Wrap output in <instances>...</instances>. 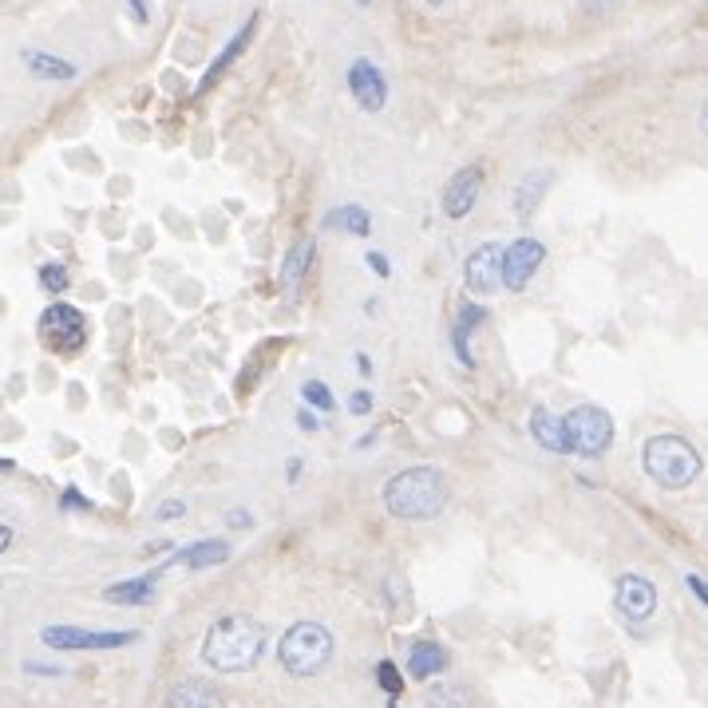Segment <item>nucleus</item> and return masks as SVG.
<instances>
[{
	"instance_id": "f257e3e1",
	"label": "nucleus",
	"mask_w": 708,
	"mask_h": 708,
	"mask_svg": "<svg viewBox=\"0 0 708 708\" xmlns=\"http://www.w3.org/2000/svg\"><path fill=\"white\" fill-rule=\"evenodd\" d=\"M266 649V629L249 614L218 617L203 637V661L214 673H242L258 661Z\"/></svg>"
},
{
	"instance_id": "f03ea898",
	"label": "nucleus",
	"mask_w": 708,
	"mask_h": 708,
	"mask_svg": "<svg viewBox=\"0 0 708 708\" xmlns=\"http://www.w3.org/2000/svg\"><path fill=\"white\" fill-rule=\"evenodd\" d=\"M384 506L392 519L428 523L448 506V475L435 468H404L384 483Z\"/></svg>"
},
{
	"instance_id": "7ed1b4c3",
	"label": "nucleus",
	"mask_w": 708,
	"mask_h": 708,
	"mask_svg": "<svg viewBox=\"0 0 708 708\" xmlns=\"http://www.w3.org/2000/svg\"><path fill=\"white\" fill-rule=\"evenodd\" d=\"M642 468L657 488L685 491V488H692L700 479V471H705V455H700L685 435L661 432V435H649V440H645Z\"/></svg>"
},
{
	"instance_id": "20e7f679",
	"label": "nucleus",
	"mask_w": 708,
	"mask_h": 708,
	"mask_svg": "<svg viewBox=\"0 0 708 708\" xmlns=\"http://www.w3.org/2000/svg\"><path fill=\"white\" fill-rule=\"evenodd\" d=\"M332 657V634L321 622H297L277 642V661L289 677H314L329 665Z\"/></svg>"
},
{
	"instance_id": "39448f33",
	"label": "nucleus",
	"mask_w": 708,
	"mask_h": 708,
	"mask_svg": "<svg viewBox=\"0 0 708 708\" xmlns=\"http://www.w3.org/2000/svg\"><path fill=\"white\" fill-rule=\"evenodd\" d=\"M40 341L60 357H75L88 345V317L64 301L48 305L44 317H40Z\"/></svg>"
},
{
	"instance_id": "423d86ee",
	"label": "nucleus",
	"mask_w": 708,
	"mask_h": 708,
	"mask_svg": "<svg viewBox=\"0 0 708 708\" xmlns=\"http://www.w3.org/2000/svg\"><path fill=\"white\" fill-rule=\"evenodd\" d=\"M566 420H571L574 455H578V460H598V455H606L609 443H614V420H609L606 408L578 404Z\"/></svg>"
},
{
	"instance_id": "0eeeda50",
	"label": "nucleus",
	"mask_w": 708,
	"mask_h": 708,
	"mask_svg": "<svg viewBox=\"0 0 708 708\" xmlns=\"http://www.w3.org/2000/svg\"><path fill=\"white\" fill-rule=\"evenodd\" d=\"M614 606L629 626H645L657 614V589L645 574H622L614 586Z\"/></svg>"
},
{
	"instance_id": "6e6552de",
	"label": "nucleus",
	"mask_w": 708,
	"mask_h": 708,
	"mask_svg": "<svg viewBox=\"0 0 708 708\" xmlns=\"http://www.w3.org/2000/svg\"><path fill=\"white\" fill-rule=\"evenodd\" d=\"M543 258H546L543 242H534V238L511 242V246L503 249V286L511 289V294H523V289L531 286V277L538 274V266H543Z\"/></svg>"
},
{
	"instance_id": "1a4fd4ad",
	"label": "nucleus",
	"mask_w": 708,
	"mask_h": 708,
	"mask_svg": "<svg viewBox=\"0 0 708 708\" xmlns=\"http://www.w3.org/2000/svg\"><path fill=\"white\" fill-rule=\"evenodd\" d=\"M44 645L52 649H120V645L138 642L135 629H123V634H103V629H75V626H48Z\"/></svg>"
},
{
	"instance_id": "9d476101",
	"label": "nucleus",
	"mask_w": 708,
	"mask_h": 708,
	"mask_svg": "<svg viewBox=\"0 0 708 708\" xmlns=\"http://www.w3.org/2000/svg\"><path fill=\"white\" fill-rule=\"evenodd\" d=\"M499 281H503V249L495 242H483L479 249H471L468 266H463V286L471 294H491L499 289Z\"/></svg>"
},
{
	"instance_id": "9b49d317",
	"label": "nucleus",
	"mask_w": 708,
	"mask_h": 708,
	"mask_svg": "<svg viewBox=\"0 0 708 708\" xmlns=\"http://www.w3.org/2000/svg\"><path fill=\"white\" fill-rule=\"evenodd\" d=\"M479 194H483V166H463L443 186V214L448 218H468L475 211Z\"/></svg>"
},
{
	"instance_id": "f8f14e48",
	"label": "nucleus",
	"mask_w": 708,
	"mask_h": 708,
	"mask_svg": "<svg viewBox=\"0 0 708 708\" xmlns=\"http://www.w3.org/2000/svg\"><path fill=\"white\" fill-rule=\"evenodd\" d=\"M349 92L365 111H380L388 100V80L380 75V68L372 60H352L349 68Z\"/></svg>"
},
{
	"instance_id": "ddd939ff",
	"label": "nucleus",
	"mask_w": 708,
	"mask_h": 708,
	"mask_svg": "<svg viewBox=\"0 0 708 708\" xmlns=\"http://www.w3.org/2000/svg\"><path fill=\"white\" fill-rule=\"evenodd\" d=\"M531 435L543 443L546 451L554 455H574V432H571V420L566 415H554L546 408H534L531 412Z\"/></svg>"
},
{
	"instance_id": "4468645a",
	"label": "nucleus",
	"mask_w": 708,
	"mask_h": 708,
	"mask_svg": "<svg viewBox=\"0 0 708 708\" xmlns=\"http://www.w3.org/2000/svg\"><path fill=\"white\" fill-rule=\"evenodd\" d=\"M166 708H222V692L211 681H203V677H191V681L171 689Z\"/></svg>"
},
{
	"instance_id": "2eb2a0df",
	"label": "nucleus",
	"mask_w": 708,
	"mask_h": 708,
	"mask_svg": "<svg viewBox=\"0 0 708 708\" xmlns=\"http://www.w3.org/2000/svg\"><path fill=\"white\" fill-rule=\"evenodd\" d=\"M309 261H314V234L297 238L294 246H289L286 261H281V286H286L289 294H297V289H301L305 274H309Z\"/></svg>"
},
{
	"instance_id": "dca6fc26",
	"label": "nucleus",
	"mask_w": 708,
	"mask_h": 708,
	"mask_svg": "<svg viewBox=\"0 0 708 708\" xmlns=\"http://www.w3.org/2000/svg\"><path fill=\"white\" fill-rule=\"evenodd\" d=\"M448 669V654H443V645L435 642H415L412 654H408V673H412L415 681H428L435 673Z\"/></svg>"
},
{
	"instance_id": "f3484780",
	"label": "nucleus",
	"mask_w": 708,
	"mask_h": 708,
	"mask_svg": "<svg viewBox=\"0 0 708 708\" xmlns=\"http://www.w3.org/2000/svg\"><path fill=\"white\" fill-rule=\"evenodd\" d=\"M155 582H158V571L138 574V578L120 582V586H107V589H103V598L120 602V606H143V602L155 598Z\"/></svg>"
},
{
	"instance_id": "a211bd4d",
	"label": "nucleus",
	"mask_w": 708,
	"mask_h": 708,
	"mask_svg": "<svg viewBox=\"0 0 708 708\" xmlns=\"http://www.w3.org/2000/svg\"><path fill=\"white\" fill-rule=\"evenodd\" d=\"M230 558V546L226 543H194V546H183V551L171 558V566H191V571H203V566H218V562Z\"/></svg>"
},
{
	"instance_id": "6ab92c4d",
	"label": "nucleus",
	"mask_w": 708,
	"mask_h": 708,
	"mask_svg": "<svg viewBox=\"0 0 708 708\" xmlns=\"http://www.w3.org/2000/svg\"><path fill=\"white\" fill-rule=\"evenodd\" d=\"M554 175L551 171H531V175L519 183V194H515V214L519 218H531L534 211H538V198H543V191H551Z\"/></svg>"
},
{
	"instance_id": "aec40b11",
	"label": "nucleus",
	"mask_w": 708,
	"mask_h": 708,
	"mask_svg": "<svg viewBox=\"0 0 708 708\" xmlns=\"http://www.w3.org/2000/svg\"><path fill=\"white\" fill-rule=\"evenodd\" d=\"M428 708H479V700L468 685L435 681V685H428Z\"/></svg>"
},
{
	"instance_id": "412c9836",
	"label": "nucleus",
	"mask_w": 708,
	"mask_h": 708,
	"mask_svg": "<svg viewBox=\"0 0 708 708\" xmlns=\"http://www.w3.org/2000/svg\"><path fill=\"white\" fill-rule=\"evenodd\" d=\"M20 60H24V68L32 75H40V80H72L75 75V64H68V60H60V55H48V52H20Z\"/></svg>"
},
{
	"instance_id": "4be33fe9",
	"label": "nucleus",
	"mask_w": 708,
	"mask_h": 708,
	"mask_svg": "<svg viewBox=\"0 0 708 708\" xmlns=\"http://www.w3.org/2000/svg\"><path fill=\"white\" fill-rule=\"evenodd\" d=\"M325 226H337L341 234H352V238H368V211L365 206H341V211H332L329 218H325Z\"/></svg>"
},
{
	"instance_id": "5701e85b",
	"label": "nucleus",
	"mask_w": 708,
	"mask_h": 708,
	"mask_svg": "<svg viewBox=\"0 0 708 708\" xmlns=\"http://www.w3.org/2000/svg\"><path fill=\"white\" fill-rule=\"evenodd\" d=\"M249 28H254V20H249V24L242 28L238 37H234L230 44H226V52H222L218 60H214V64H211V72H206V80L198 83V92H206V88H211V83H218V80H222V72H226V68H230L234 60H238V52H242V48H246V40H249Z\"/></svg>"
},
{
	"instance_id": "b1692460",
	"label": "nucleus",
	"mask_w": 708,
	"mask_h": 708,
	"mask_svg": "<svg viewBox=\"0 0 708 708\" xmlns=\"http://www.w3.org/2000/svg\"><path fill=\"white\" fill-rule=\"evenodd\" d=\"M40 289L52 297H60L68 289V269L60 266V261H48V266H40Z\"/></svg>"
},
{
	"instance_id": "393cba45",
	"label": "nucleus",
	"mask_w": 708,
	"mask_h": 708,
	"mask_svg": "<svg viewBox=\"0 0 708 708\" xmlns=\"http://www.w3.org/2000/svg\"><path fill=\"white\" fill-rule=\"evenodd\" d=\"M301 396H305V404L321 408V412H329V408H332L329 384H321V380H305V384H301Z\"/></svg>"
},
{
	"instance_id": "a878e982",
	"label": "nucleus",
	"mask_w": 708,
	"mask_h": 708,
	"mask_svg": "<svg viewBox=\"0 0 708 708\" xmlns=\"http://www.w3.org/2000/svg\"><path fill=\"white\" fill-rule=\"evenodd\" d=\"M451 341H455V352H460V365L463 368H475V360H471V329L455 325V329H451Z\"/></svg>"
},
{
	"instance_id": "bb28decb",
	"label": "nucleus",
	"mask_w": 708,
	"mask_h": 708,
	"mask_svg": "<svg viewBox=\"0 0 708 708\" xmlns=\"http://www.w3.org/2000/svg\"><path fill=\"white\" fill-rule=\"evenodd\" d=\"M377 677H380V685H384V689L392 692V697H396L400 689H404V681H400V673H396L392 661H380V665H377Z\"/></svg>"
},
{
	"instance_id": "cd10ccee",
	"label": "nucleus",
	"mask_w": 708,
	"mask_h": 708,
	"mask_svg": "<svg viewBox=\"0 0 708 708\" xmlns=\"http://www.w3.org/2000/svg\"><path fill=\"white\" fill-rule=\"evenodd\" d=\"M186 511V503L183 499H166V503H158V511H155V519L158 523H171V519H178Z\"/></svg>"
},
{
	"instance_id": "c85d7f7f",
	"label": "nucleus",
	"mask_w": 708,
	"mask_h": 708,
	"mask_svg": "<svg viewBox=\"0 0 708 708\" xmlns=\"http://www.w3.org/2000/svg\"><path fill=\"white\" fill-rule=\"evenodd\" d=\"M685 589L697 594L700 606H708V578H700V574H685Z\"/></svg>"
},
{
	"instance_id": "c756f323",
	"label": "nucleus",
	"mask_w": 708,
	"mask_h": 708,
	"mask_svg": "<svg viewBox=\"0 0 708 708\" xmlns=\"http://www.w3.org/2000/svg\"><path fill=\"white\" fill-rule=\"evenodd\" d=\"M479 321H488V309H483V305H463V314H460L463 329H475Z\"/></svg>"
},
{
	"instance_id": "7c9ffc66",
	"label": "nucleus",
	"mask_w": 708,
	"mask_h": 708,
	"mask_svg": "<svg viewBox=\"0 0 708 708\" xmlns=\"http://www.w3.org/2000/svg\"><path fill=\"white\" fill-rule=\"evenodd\" d=\"M60 506H64V511H92V503H88V499H83L80 491H72V488L64 491V499H60Z\"/></svg>"
},
{
	"instance_id": "2f4dec72",
	"label": "nucleus",
	"mask_w": 708,
	"mask_h": 708,
	"mask_svg": "<svg viewBox=\"0 0 708 708\" xmlns=\"http://www.w3.org/2000/svg\"><path fill=\"white\" fill-rule=\"evenodd\" d=\"M349 408H352V412H357V415H365L368 408H372V392H365V388H360V392L349 400Z\"/></svg>"
},
{
	"instance_id": "473e14b6",
	"label": "nucleus",
	"mask_w": 708,
	"mask_h": 708,
	"mask_svg": "<svg viewBox=\"0 0 708 708\" xmlns=\"http://www.w3.org/2000/svg\"><path fill=\"white\" fill-rule=\"evenodd\" d=\"M622 0H582V9L586 12H614Z\"/></svg>"
},
{
	"instance_id": "72a5a7b5",
	"label": "nucleus",
	"mask_w": 708,
	"mask_h": 708,
	"mask_svg": "<svg viewBox=\"0 0 708 708\" xmlns=\"http://www.w3.org/2000/svg\"><path fill=\"white\" fill-rule=\"evenodd\" d=\"M368 266H372V269H377V277H388V274H392V269H388V258H384V254H368Z\"/></svg>"
},
{
	"instance_id": "f704fd0d",
	"label": "nucleus",
	"mask_w": 708,
	"mask_h": 708,
	"mask_svg": "<svg viewBox=\"0 0 708 708\" xmlns=\"http://www.w3.org/2000/svg\"><path fill=\"white\" fill-rule=\"evenodd\" d=\"M297 423H301V432H317V428H321L314 412H297Z\"/></svg>"
},
{
	"instance_id": "c9c22d12",
	"label": "nucleus",
	"mask_w": 708,
	"mask_h": 708,
	"mask_svg": "<svg viewBox=\"0 0 708 708\" xmlns=\"http://www.w3.org/2000/svg\"><path fill=\"white\" fill-rule=\"evenodd\" d=\"M226 523H230L234 531H238V526H249V523H254V519H249L246 511H230V515H226Z\"/></svg>"
},
{
	"instance_id": "e433bc0d",
	"label": "nucleus",
	"mask_w": 708,
	"mask_h": 708,
	"mask_svg": "<svg viewBox=\"0 0 708 708\" xmlns=\"http://www.w3.org/2000/svg\"><path fill=\"white\" fill-rule=\"evenodd\" d=\"M0 546H4V551H12V526H4V531H0Z\"/></svg>"
},
{
	"instance_id": "4c0bfd02",
	"label": "nucleus",
	"mask_w": 708,
	"mask_h": 708,
	"mask_svg": "<svg viewBox=\"0 0 708 708\" xmlns=\"http://www.w3.org/2000/svg\"><path fill=\"white\" fill-rule=\"evenodd\" d=\"M700 135L708 138V100H705V107H700Z\"/></svg>"
},
{
	"instance_id": "58836bf2",
	"label": "nucleus",
	"mask_w": 708,
	"mask_h": 708,
	"mask_svg": "<svg viewBox=\"0 0 708 708\" xmlns=\"http://www.w3.org/2000/svg\"><path fill=\"white\" fill-rule=\"evenodd\" d=\"M357 368H360V372H365V377H368V372H372V360H368L365 352H360V357H357Z\"/></svg>"
},
{
	"instance_id": "ea45409f",
	"label": "nucleus",
	"mask_w": 708,
	"mask_h": 708,
	"mask_svg": "<svg viewBox=\"0 0 708 708\" xmlns=\"http://www.w3.org/2000/svg\"><path fill=\"white\" fill-rule=\"evenodd\" d=\"M131 9H135V20H147V9H143V0H131Z\"/></svg>"
},
{
	"instance_id": "a19ab883",
	"label": "nucleus",
	"mask_w": 708,
	"mask_h": 708,
	"mask_svg": "<svg viewBox=\"0 0 708 708\" xmlns=\"http://www.w3.org/2000/svg\"><path fill=\"white\" fill-rule=\"evenodd\" d=\"M428 4H443V0H428Z\"/></svg>"
},
{
	"instance_id": "79ce46f5",
	"label": "nucleus",
	"mask_w": 708,
	"mask_h": 708,
	"mask_svg": "<svg viewBox=\"0 0 708 708\" xmlns=\"http://www.w3.org/2000/svg\"><path fill=\"white\" fill-rule=\"evenodd\" d=\"M357 4H368V0H357Z\"/></svg>"
}]
</instances>
